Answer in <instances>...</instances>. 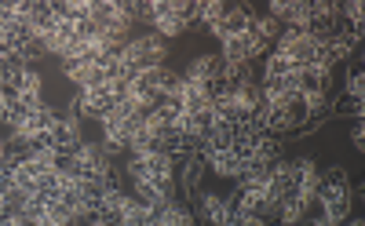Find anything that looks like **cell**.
Segmentation results:
<instances>
[{
  "instance_id": "ac0fdd59",
  "label": "cell",
  "mask_w": 365,
  "mask_h": 226,
  "mask_svg": "<svg viewBox=\"0 0 365 226\" xmlns=\"http://www.w3.org/2000/svg\"><path fill=\"white\" fill-rule=\"evenodd\" d=\"M117 226H158V219H154V212L143 208V205L132 197V201H128V208L120 212V222H117Z\"/></svg>"
},
{
  "instance_id": "484cf974",
  "label": "cell",
  "mask_w": 365,
  "mask_h": 226,
  "mask_svg": "<svg viewBox=\"0 0 365 226\" xmlns=\"http://www.w3.org/2000/svg\"><path fill=\"white\" fill-rule=\"evenodd\" d=\"M91 226H106V222H96V219H91Z\"/></svg>"
},
{
  "instance_id": "277c9868",
  "label": "cell",
  "mask_w": 365,
  "mask_h": 226,
  "mask_svg": "<svg viewBox=\"0 0 365 226\" xmlns=\"http://www.w3.org/2000/svg\"><path fill=\"white\" fill-rule=\"evenodd\" d=\"M172 168H175V160H172L168 153H161V150L146 153V157H132V160H128V175H132V183L150 179V183L165 186V190H168V183H172Z\"/></svg>"
},
{
  "instance_id": "7c38bea8",
  "label": "cell",
  "mask_w": 365,
  "mask_h": 226,
  "mask_svg": "<svg viewBox=\"0 0 365 226\" xmlns=\"http://www.w3.org/2000/svg\"><path fill=\"white\" fill-rule=\"evenodd\" d=\"M220 66H223V58H216V55H197L190 66H187V73H182V77H187V81H197V84H208L212 77L220 73Z\"/></svg>"
},
{
  "instance_id": "4fadbf2b",
  "label": "cell",
  "mask_w": 365,
  "mask_h": 226,
  "mask_svg": "<svg viewBox=\"0 0 365 226\" xmlns=\"http://www.w3.org/2000/svg\"><path fill=\"white\" fill-rule=\"evenodd\" d=\"M296 70H299V66H292L282 51H270L267 62H263V81H292Z\"/></svg>"
},
{
  "instance_id": "3957f363",
  "label": "cell",
  "mask_w": 365,
  "mask_h": 226,
  "mask_svg": "<svg viewBox=\"0 0 365 226\" xmlns=\"http://www.w3.org/2000/svg\"><path fill=\"white\" fill-rule=\"evenodd\" d=\"M278 51L292 62V66H314V58H318L322 44H318L314 37H307L303 29L285 26V29H282V37H278Z\"/></svg>"
},
{
  "instance_id": "9c48e42d",
  "label": "cell",
  "mask_w": 365,
  "mask_h": 226,
  "mask_svg": "<svg viewBox=\"0 0 365 226\" xmlns=\"http://www.w3.org/2000/svg\"><path fill=\"white\" fill-rule=\"evenodd\" d=\"M128 201H132V197H128L125 190H106L91 219H96V222H106V226H117V222H120V212L128 208Z\"/></svg>"
},
{
  "instance_id": "e0dca14e",
  "label": "cell",
  "mask_w": 365,
  "mask_h": 226,
  "mask_svg": "<svg viewBox=\"0 0 365 226\" xmlns=\"http://www.w3.org/2000/svg\"><path fill=\"white\" fill-rule=\"evenodd\" d=\"M249 29H252V37H259L263 44H270V41H278V37H282V29H285V26H282L278 19H270V15H263V11H259V15L252 19V26H249Z\"/></svg>"
},
{
  "instance_id": "6da1fadb",
  "label": "cell",
  "mask_w": 365,
  "mask_h": 226,
  "mask_svg": "<svg viewBox=\"0 0 365 226\" xmlns=\"http://www.w3.org/2000/svg\"><path fill=\"white\" fill-rule=\"evenodd\" d=\"M63 168H70V172L81 175V179L103 183V179L113 172V160L106 157V150H103L99 143H81L70 157H63Z\"/></svg>"
},
{
  "instance_id": "52a82bcc",
  "label": "cell",
  "mask_w": 365,
  "mask_h": 226,
  "mask_svg": "<svg viewBox=\"0 0 365 226\" xmlns=\"http://www.w3.org/2000/svg\"><path fill=\"white\" fill-rule=\"evenodd\" d=\"M220 48H223V62H256V58L267 51V44H263L259 37H252V29L227 37Z\"/></svg>"
},
{
  "instance_id": "cb8c5ba5",
  "label": "cell",
  "mask_w": 365,
  "mask_h": 226,
  "mask_svg": "<svg viewBox=\"0 0 365 226\" xmlns=\"http://www.w3.org/2000/svg\"><path fill=\"white\" fill-rule=\"evenodd\" d=\"M4 215H11V208H8V201H4V193H0V219Z\"/></svg>"
},
{
  "instance_id": "5b68a950",
  "label": "cell",
  "mask_w": 365,
  "mask_h": 226,
  "mask_svg": "<svg viewBox=\"0 0 365 226\" xmlns=\"http://www.w3.org/2000/svg\"><path fill=\"white\" fill-rule=\"evenodd\" d=\"M314 205H322V219L325 222L344 226L347 215H351V186H322Z\"/></svg>"
},
{
  "instance_id": "30bf717a",
  "label": "cell",
  "mask_w": 365,
  "mask_h": 226,
  "mask_svg": "<svg viewBox=\"0 0 365 226\" xmlns=\"http://www.w3.org/2000/svg\"><path fill=\"white\" fill-rule=\"evenodd\" d=\"M212 124V113H190V110H179L175 117V132L187 135V139H201Z\"/></svg>"
},
{
  "instance_id": "603a6c76",
  "label": "cell",
  "mask_w": 365,
  "mask_h": 226,
  "mask_svg": "<svg viewBox=\"0 0 365 226\" xmlns=\"http://www.w3.org/2000/svg\"><path fill=\"white\" fill-rule=\"evenodd\" d=\"M354 146H358V150L365 146V128H361V120L354 124Z\"/></svg>"
},
{
  "instance_id": "8992f818",
  "label": "cell",
  "mask_w": 365,
  "mask_h": 226,
  "mask_svg": "<svg viewBox=\"0 0 365 226\" xmlns=\"http://www.w3.org/2000/svg\"><path fill=\"white\" fill-rule=\"evenodd\" d=\"M81 143H84V135H81V117H77V113L58 117V124L48 132V146H51L58 157H70Z\"/></svg>"
},
{
  "instance_id": "d6986e66",
  "label": "cell",
  "mask_w": 365,
  "mask_h": 226,
  "mask_svg": "<svg viewBox=\"0 0 365 226\" xmlns=\"http://www.w3.org/2000/svg\"><path fill=\"white\" fill-rule=\"evenodd\" d=\"M63 70H66V81H73L77 88L88 84V70H91V62L81 58V62H63Z\"/></svg>"
},
{
  "instance_id": "2e32d148",
  "label": "cell",
  "mask_w": 365,
  "mask_h": 226,
  "mask_svg": "<svg viewBox=\"0 0 365 226\" xmlns=\"http://www.w3.org/2000/svg\"><path fill=\"white\" fill-rule=\"evenodd\" d=\"M205 172H208L205 160H197V157L182 160V190H187V197H197V193H201V179H205Z\"/></svg>"
},
{
  "instance_id": "ba28073f",
  "label": "cell",
  "mask_w": 365,
  "mask_h": 226,
  "mask_svg": "<svg viewBox=\"0 0 365 226\" xmlns=\"http://www.w3.org/2000/svg\"><path fill=\"white\" fill-rule=\"evenodd\" d=\"M197 212H201V219H205V222H212V226H223V222L230 219L234 205H230L227 193L205 190V193H197Z\"/></svg>"
},
{
  "instance_id": "44dd1931",
  "label": "cell",
  "mask_w": 365,
  "mask_h": 226,
  "mask_svg": "<svg viewBox=\"0 0 365 226\" xmlns=\"http://www.w3.org/2000/svg\"><path fill=\"white\" fill-rule=\"evenodd\" d=\"M361 88H365V73H351L347 77V99H361Z\"/></svg>"
},
{
  "instance_id": "7a4b0ae2",
  "label": "cell",
  "mask_w": 365,
  "mask_h": 226,
  "mask_svg": "<svg viewBox=\"0 0 365 226\" xmlns=\"http://www.w3.org/2000/svg\"><path fill=\"white\" fill-rule=\"evenodd\" d=\"M165 55H168V44H165V37H158V34L132 37L125 48H120V58H125L135 73L146 70V66H165Z\"/></svg>"
},
{
  "instance_id": "7402d4cb",
  "label": "cell",
  "mask_w": 365,
  "mask_h": 226,
  "mask_svg": "<svg viewBox=\"0 0 365 226\" xmlns=\"http://www.w3.org/2000/svg\"><path fill=\"white\" fill-rule=\"evenodd\" d=\"M336 113H354V117H361V99H347V95H344V99L336 103Z\"/></svg>"
},
{
  "instance_id": "9a60e30c",
  "label": "cell",
  "mask_w": 365,
  "mask_h": 226,
  "mask_svg": "<svg viewBox=\"0 0 365 226\" xmlns=\"http://www.w3.org/2000/svg\"><path fill=\"white\" fill-rule=\"evenodd\" d=\"M208 172L212 175H220V179H241V172H245V165L230 153V150H223V153H216L208 160Z\"/></svg>"
},
{
  "instance_id": "ffe728a7",
  "label": "cell",
  "mask_w": 365,
  "mask_h": 226,
  "mask_svg": "<svg viewBox=\"0 0 365 226\" xmlns=\"http://www.w3.org/2000/svg\"><path fill=\"white\" fill-rule=\"evenodd\" d=\"M223 226H270V222H267V219H259L256 212H237V208H234V212H230V219H227Z\"/></svg>"
},
{
  "instance_id": "8fae6325",
  "label": "cell",
  "mask_w": 365,
  "mask_h": 226,
  "mask_svg": "<svg viewBox=\"0 0 365 226\" xmlns=\"http://www.w3.org/2000/svg\"><path fill=\"white\" fill-rule=\"evenodd\" d=\"M158 226H194V212L179 201H165L158 212H154Z\"/></svg>"
},
{
  "instance_id": "5bb4252c",
  "label": "cell",
  "mask_w": 365,
  "mask_h": 226,
  "mask_svg": "<svg viewBox=\"0 0 365 226\" xmlns=\"http://www.w3.org/2000/svg\"><path fill=\"white\" fill-rule=\"evenodd\" d=\"M135 201H139L143 208H150V212H158V208L168 201V193H165V186H158V183L139 179V183H135Z\"/></svg>"
},
{
  "instance_id": "d4e9b609",
  "label": "cell",
  "mask_w": 365,
  "mask_h": 226,
  "mask_svg": "<svg viewBox=\"0 0 365 226\" xmlns=\"http://www.w3.org/2000/svg\"><path fill=\"white\" fill-rule=\"evenodd\" d=\"M4 157H8V139H0V165H4Z\"/></svg>"
}]
</instances>
